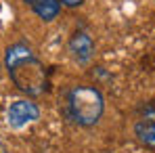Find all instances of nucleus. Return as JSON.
<instances>
[{
	"mask_svg": "<svg viewBox=\"0 0 155 153\" xmlns=\"http://www.w3.org/2000/svg\"><path fill=\"white\" fill-rule=\"evenodd\" d=\"M4 67L13 84L27 97H40L48 88L46 67L25 42H15L6 48Z\"/></svg>",
	"mask_w": 155,
	"mask_h": 153,
	"instance_id": "f257e3e1",
	"label": "nucleus"
},
{
	"mask_svg": "<svg viewBox=\"0 0 155 153\" xmlns=\"http://www.w3.org/2000/svg\"><path fill=\"white\" fill-rule=\"evenodd\" d=\"M65 111L67 118L78 126H94L105 111V99L97 86L80 84L69 88L65 97Z\"/></svg>",
	"mask_w": 155,
	"mask_h": 153,
	"instance_id": "f03ea898",
	"label": "nucleus"
},
{
	"mask_svg": "<svg viewBox=\"0 0 155 153\" xmlns=\"http://www.w3.org/2000/svg\"><path fill=\"white\" fill-rule=\"evenodd\" d=\"M40 118V109L38 105L27 99H19V101L11 103L8 111H6V120H8V126L13 128H23L31 122H36Z\"/></svg>",
	"mask_w": 155,
	"mask_h": 153,
	"instance_id": "7ed1b4c3",
	"label": "nucleus"
},
{
	"mask_svg": "<svg viewBox=\"0 0 155 153\" xmlns=\"http://www.w3.org/2000/svg\"><path fill=\"white\" fill-rule=\"evenodd\" d=\"M67 48L71 52L74 61H78V63H88L92 59V55H94V42H92V38L86 32H76L69 38Z\"/></svg>",
	"mask_w": 155,
	"mask_h": 153,
	"instance_id": "20e7f679",
	"label": "nucleus"
},
{
	"mask_svg": "<svg viewBox=\"0 0 155 153\" xmlns=\"http://www.w3.org/2000/svg\"><path fill=\"white\" fill-rule=\"evenodd\" d=\"M23 2L42 21H52L61 13V0H23Z\"/></svg>",
	"mask_w": 155,
	"mask_h": 153,
	"instance_id": "39448f33",
	"label": "nucleus"
},
{
	"mask_svg": "<svg viewBox=\"0 0 155 153\" xmlns=\"http://www.w3.org/2000/svg\"><path fill=\"white\" fill-rule=\"evenodd\" d=\"M134 136L136 141L147 147V149H155V118H143L134 124Z\"/></svg>",
	"mask_w": 155,
	"mask_h": 153,
	"instance_id": "423d86ee",
	"label": "nucleus"
},
{
	"mask_svg": "<svg viewBox=\"0 0 155 153\" xmlns=\"http://www.w3.org/2000/svg\"><path fill=\"white\" fill-rule=\"evenodd\" d=\"M82 2H84V0H61V4H65V6H69V8H76Z\"/></svg>",
	"mask_w": 155,
	"mask_h": 153,
	"instance_id": "0eeeda50",
	"label": "nucleus"
}]
</instances>
